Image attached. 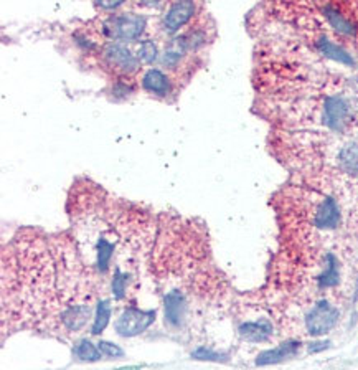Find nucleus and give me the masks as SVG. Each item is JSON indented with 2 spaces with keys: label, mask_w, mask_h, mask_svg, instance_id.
<instances>
[{
  "label": "nucleus",
  "mask_w": 358,
  "mask_h": 370,
  "mask_svg": "<svg viewBox=\"0 0 358 370\" xmlns=\"http://www.w3.org/2000/svg\"><path fill=\"white\" fill-rule=\"evenodd\" d=\"M98 291L71 236H17L3 249L2 321L10 327L58 337L61 316L73 306L95 302Z\"/></svg>",
  "instance_id": "1"
},
{
  "label": "nucleus",
  "mask_w": 358,
  "mask_h": 370,
  "mask_svg": "<svg viewBox=\"0 0 358 370\" xmlns=\"http://www.w3.org/2000/svg\"><path fill=\"white\" fill-rule=\"evenodd\" d=\"M70 218L76 252L100 289L114 271L141 275L147 253L154 252L155 218L141 208L107 195L96 184H73Z\"/></svg>",
  "instance_id": "2"
},
{
  "label": "nucleus",
  "mask_w": 358,
  "mask_h": 370,
  "mask_svg": "<svg viewBox=\"0 0 358 370\" xmlns=\"http://www.w3.org/2000/svg\"><path fill=\"white\" fill-rule=\"evenodd\" d=\"M147 30H149V19L146 13L119 10L101 15V19L98 20L96 32L106 42L134 43L144 38Z\"/></svg>",
  "instance_id": "3"
},
{
  "label": "nucleus",
  "mask_w": 358,
  "mask_h": 370,
  "mask_svg": "<svg viewBox=\"0 0 358 370\" xmlns=\"http://www.w3.org/2000/svg\"><path fill=\"white\" fill-rule=\"evenodd\" d=\"M203 12L201 0H169L160 13L159 30L164 37L172 38L194 25Z\"/></svg>",
  "instance_id": "4"
},
{
  "label": "nucleus",
  "mask_w": 358,
  "mask_h": 370,
  "mask_svg": "<svg viewBox=\"0 0 358 370\" xmlns=\"http://www.w3.org/2000/svg\"><path fill=\"white\" fill-rule=\"evenodd\" d=\"M101 66L114 78H136L142 70L136 52L127 47V43L106 42L98 52Z\"/></svg>",
  "instance_id": "5"
},
{
  "label": "nucleus",
  "mask_w": 358,
  "mask_h": 370,
  "mask_svg": "<svg viewBox=\"0 0 358 370\" xmlns=\"http://www.w3.org/2000/svg\"><path fill=\"white\" fill-rule=\"evenodd\" d=\"M139 86L159 101L172 102L178 95V79L159 66H149L139 75Z\"/></svg>",
  "instance_id": "6"
},
{
  "label": "nucleus",
  "mask_w": 358,
  "mask_h": 370,
  "mask_svg": "<svg viewBox=\"0 0 358 370\" xmlns=\"http://www.w3.org/2000/svg\"><path fill=\"white\" fill-rule=\"evenodd\" d=\"M157 319L155 309H141L136 305L124 307L114 321V331L120 337H136L146 332Z\"/></svg>",
  "instance_id": "7"
},
{
  "label": "nucleus",
  "mask_w": 358,
  "mask_h": 370,
  "mask_svg": "<svg viewBox=\"0 0 358 370\" xmlns=\"http://www.w3.org/2000/svg\"><path fill=\"white\" fill-rule=\"evenodd\" d=\"M340 313L337 306L327 300L317 301L304 316V327L306 332L312 337H320L329 334L337 325Z\"/></svg>",
  "instance_id": "8"
},
{
  "label": "nucleus",
  "mask_w": 358,
  "mask_h": 370,
  "mask_svg": "<svg viewBox=\"0 0 358 370\" xmlns=\"http://www.w3.org/2000/svg\"><path fill=\"white\" fill-rule=\"evenodd\" d=\"M309 222L312 226H316L317 230L330 231L335 230L342 222V212L337 200L330 195H316V199H312V205L309 207L307 213Z\"/></svg>",
  "instance_id": "9"
},
{
  "label": "nucleus",
  "mask_w": 358,
  "mask_h": 370,
  "mask_svg": "<svg viewBox=\"0 0 358 370\" xmlns=\"http://www.w3.org/2000/svg\"><path fill=\"white\" fill-rule=\"evenodd\" d=\"M350 105L342 96H330L324 101L322 119L329 129L342 131L350 123Z\"/></svg>",
  "instance_id": "10"
},
{
  "label": "nucleus",
  "mask_w": 358,
  "mask_h": 370,
  "mask_svg": "<svg viewBox=\"0 0 358 370\" xmlns=\"http://www.w3.org/2000/svg\"><path fill=\"white\" fill-rule=\"evenodd\" d=\"M238 334L241 339L246 342H253V344H259V342H267L274 334V327L270 319H253V321H243L238 325Z\"/></svg>",
  "instance_id": "11"
},
{
  "label": "nucleus",
  "mask_w": 358,
  "mask_h": 370,
  "mask_svg": "<svg viewBox=\"0 0 358 370\" xmlns=\"http://www.w3.org/2000/svg\"><path fill=\"white\" fill-rule=\"evenodd\" d=\"M342 279V268H340L338 258L334 253H327L322 258L319 273L316 275V283L319 289H332L338 286Z\"/></svg>",
  "instance_id": "12"
},
{
  "label": "nucleus",
  "mask_w": 358,
  "mask_h": 370,
  "mask_svg": "<svg viewBox=\"0 0 358 370\" xmlns=\"http://www.w3.org/2000/svg\"><path fill=\"white\" fill-rule=\"evenodd\" d=\"M301 347H302V342L286 341L283 342V344L274 347V349H270V350L263 352V354H259L256 359V364L271 365V364L283 362V360L286 359H290V357H294V355H297L299 350H301Z\"/></svg>",
  "instance_id": "13"
},
{
  "label": "nucleus",
  "mask_w": 358,
  "mask_h": 370,
  "mask_svg": "<svg viewBox=\"0 0 358 370\" xmlns=\"http://www.w3.org/2000/svg\"><path fill=\"white\" fill-rule=\"evenodd\" d=\"M111 318H113V300H111V296L98 298L95 316H93L91 327H89L91 336H100L107 327V324L111 323Z\"/></svg>",
  "instance_id": "14"
},
{
  "label": "nucleus",
  "mask_w": 358,
  "mask_h": 370,
  "mask_svg": "<svg viewBox=\"0 0 358 370\" xmlns=\"http://www.w3.org/2000/svg\"><path fill=\"white\" fill-rule=\"evenodd\" d=\"M338 167L348 176L358 177V144L357 142H348L338 151L337 155Z\"/></svg>",
  "instance_id": "15"
},
{
  "label": "nucleus",
  "mask_w": 358,
  "mask_h": 370,
  "mask_svg": "<svg viewBox=\"0 0 358 370\" xmlns=\"http://www.w3.org/2000/svg\"><path fill=\"white\" fill-rule=\"evenodd\" d=\"M134 52H136L139 61L146 66H154V63H157L160 60V55H162V52H160L159 48V43L155 42L154 38L139 40L136 43V50Z\"/></svg>",
  "instance_id": "16"
},
{
  "label": "nucleus",
  "mask_w": 358,
  "mask_h": 370,
  "mask_svg": "<svg viewBox=\"0 0 358 370\" xmlns=\"http://www.w3.org/2000/svg\"><path fill=\"white\" fill-rule=\"evenodd\" d=\"M73 355L76 360H81V362H98V360L104 357L98 342L95 344V342L88 337L79 339V341L75 342Z\"/></svg>",
  "instance_id": "17"
},
{
  "label": "nucleus",
  "mask_w": 358,
  "mask_h": 370,
  "mask_svg": "<svg viewBox=\"0 0 358 370\" xmlns=\"http://www.w3.org/2000/svg\"><path fill=\"white\" fill-rule=\"evenodd\" d=\"M324 15H325V19L329 20V24L332 25L338 33L355 35V32H357L355 24H353V22L348 19V17L343 15V13L340 12L337 7H334V6L324 7Z\"/></svg>",
  "instance_id": "18"
},
{
  "label": "nucleus",
  "mask_w": 358,
  "mask_h": 370,
  "mask_svg": "<svg viewBox=\"0 0 358 370\" xmlns=\"http://www.w3.org/2000/svg\"><path fill=\"white\" fill-rule=\"evenodd\" d=\"M317 48H319L320 53H324L325 56L332 58L335 61H340V63L343 65H353V58L338 45H335L334 42H330V40L320 38L319 42H317Z\"/></svg>",
  "instance_id": "19"
},
{
  "label": "nucleus",
  "mask_w": 358,
  "mask_h": 370,
  "mask_svg": "<svg viewBox=\"0 0 358 370\" xmlns=\"http://www.w3.org/2000/svg\"><path fill=\"white\" fill-rule=\"evenodd\" d=\"M113 93L114 98H129L136 93V83H134V78H114L113 83Z\"/></svg>",
  "instance_id": "20"
},
{
  "label": "nucleus",
  "mask_w": 358,
  "mask_h": 370,
  "mask_svg": "<svg viewBox=\"0 0 358 370\" xmlns=\"http://www.w3.org/2000/svg\"><path fill=\"white\" fill-rule=\"evenodd\" d=\"M127 2L129 0H93V6L101 15H107V13L119 12Z\"/></svg>",
  "instance_id": "21"
},
{
  "label": "nucleus",
  "mask_w": 358,
  "mask_h": 370,
  "mask_svg": "<svg viewBox=\"0 0 358 370\" xmlns=\"http://www.w3.org/2000/svg\"><path fill=\"white\" fill-rule=\"evenodd\" d=\"M98 346H100V349L102 352V355L104 357H109V359H123L124 355V350L120 349L118 344H113V342L109 341H100L98 342Z\"/></svg>",
  "instance_id": "22"
},
{
  "label": "nucleus",
  "mask_w": 358,
  "mask_h": 370,
  "mask_svg": "<svg viewBox=\"0 0 358 370\" xmlns=\"http://www.w3.org/2000/svg\"><path fill=\"white\" fill-rule=\"evenodd\" d=\"M169 0H134V7L141 8V10L149 12H162Z\"/></svg>",
  "instance_id": "23"
},
{
  "label": "nucleus",
  "mask_w": 358,
  "mask_h": 370,
  "mask_svg": "<svg viewBox=\"0 0 358 370\" xmlns=\"http://www.w3.org/2000/svg\"><path fill=\"white\" fill-rule=\"evenodd\" d=\"M192 355H194L195 359H201V360H223V357H226V355L220 354V352H215L210 349V347L205 346H200L199 349H195L192 352Z\"/></svg>",
  "instance_id": "24"
},
{
  "label": "nucleus",
  "mask_w": 358,
  "mask_h": 370,
  "mask_svg": "<svg viewBox=\"0 0 358 370\" xmlns=\"http://www.w3.org/2000/svg\"><path fill=\"white\" fill-rule=\"evenodd\" d=\"M353 321H358V279H357L355 293H353Z\"/></svg>",
  "instance_id": "25"
}]
</instances>
